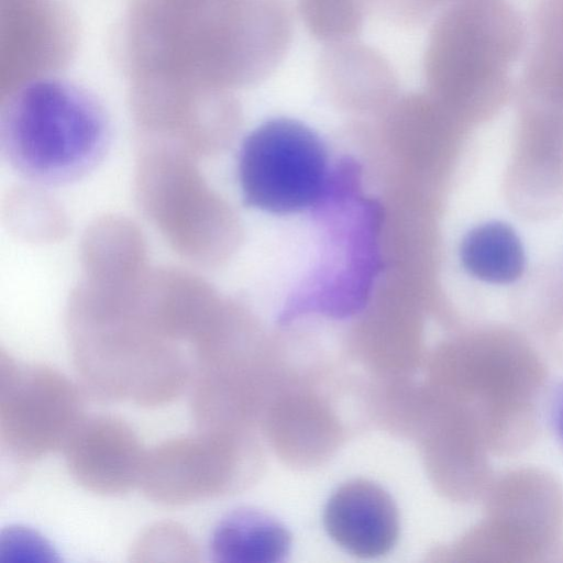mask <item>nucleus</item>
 Returning a JSON list of instances; mask_svg holds the SVG:
<instances>
[{
	"mask_svg": "<svg viewBox=\"0 0 563 563\" xmlns=\"http://www.w3.org/2000/svg\"><path fill=\"white\" fill-rule=\"evenodd\" d=\"M104 110L85 90L55 79L19 89L1 119L10 165L27 179L63 185L92 170L109 145Z\"/></svg>",
	"mask_w": 563,
	"mask_h": 563,
	"instance_id": "nucleus-1",
	"label": "nucleus"
},
{
	"mask_svg": "<svg viewBox=\"0 0 563 563\" xmlns=\"http://www.w3.org/2000/svg\"><path fill=\"white\" fill-rule=\"evenodd\" d=\"M527 44L507 0H453L440 10L427 42L423 75L438 92L477 107L501 100Z\"/></svg>",
	"mask_w": 563,
	"mask_h": 563,
	"instance_id": "nucleus-2",
	"label": "nucleus"
},
{
	"mask_svg": "<svg viewBox=\"0 0 563 563\" xmlns=\"http://www.w3.org/2000/svg\"><path fill=\"white\" fill-rule=\"evenodd\" d=\"M238 175L244 203L275 214H289L343 200L357 188L350 158L329 165L320 136L288 118L268 120L243 141Z\"/></svg>",
	"mask_w": 563,
	"mask_h": 563,
	"instance_id": "nucleus-3",
	"label": "nucleus"
},
{
	"mask_svg": "<svg viewBox=\"0 0 563 563\" xmlns=\"http://www.w3.org/2000/svg\"><path fill=\"white\" fill-rule=\"evenodd\" d=\"M84 416L81 390L66 375L1 352L0 443L9 457L29 463L62 451Z\"/></svg>",
	"mask_w": 563,
	"mask_h": 563,
	"instance_id": "nucleus-4",
	"label": "nucleus"
},
{
	"mask_svg": "<svg viewBox=\"0 0 563 563\" xmlns=\"http://www.w3.org/2000/svg\"><path fill=\"white\" fill-rule=\"evenodd\" d=\"M236 446L222 430H201L163 441L146 451L139 487L159 505L184 506L230 489Z\"/></svg>",
	"mask_w": 563,
	"mask_h": 563,
	"instance_id": "nucleus-5",
	"label": "nucleus"
},
{
	"mask_svg": "<svg viewBox=\"0 0 563 563\" xmlns=\"http://www.w3.org/2000/svg\"><path fill=\"white\" fill-rule=\"evenodd\" d=\"M146 451L133 428L109 413L85 415L62 449L73 479L102 496L139 487Z\"/></svg>",
	"mask_w": 563,
	"mask_h": 563,
	"instance_id": "nucleus-6",
	"label": "nucleus"
},
{
	"mask_svg": "<svg viewBox=\"0 0 563 563\" xmlns=\"http://www.w3.org/2000/svg\"><path fill=\"white\" fill-rule=\"evenodd\" d=\"M323 522L341 548L361 558L387 553L399 531L398 512L391 497L365 479L347 482L331 495Z\"/></svg>",
	"mask_w": 563,
	"mask_h": 563,
	"instance_id": "nucleus-7",
	"label": "nucleus"
},
{
	"mask_svg": "<svg viewBox=\"0 0 563 563\" xmlns=\"http://www.w3.org/2000/svg\"><path fill=\"white\" fill-rule=\"evenodd\" d=\"M290 548L288 530L276 519L252 508H238L222 517L210 539L214 562L276 563Z\"/></svg>",
	"mask_w": 563,
	"mask_h": 563,
	"instance_id": "nucleus-8",
	"label": "nucleus"
},
{
	"mask_svg": "<svg viewBox=\"0 0 563 563\" xmlns=\"http://www.w3.org/2000/svg\"><path fill=\"white\" fill-rule=\"evenodd\" d=\"M464 268L489 284H509L525 269V251L517 233L507 224L490 221L472 229L460 250Z\"/></svg>",
	"mask_w": 563,
	"mask_h": 563,
	"instance_id": "nucleus-9",
	"label": "nucleus"
},
{
	"mask_svg": "<svg viewBox=\"0 0 563 563\" xmlns=\"http://www.w3.org/2000/svg\"><path fill=\"white\" fill-rule=\"evenodd\" d=\"M317 74L336 90H387L395 73L378 52L353 40L327 44L318 60Z\"/></svg>",
	"mask_w": 563,
	"mask_h": 563,
	"instance_id": "nucleus-10",
	"label": "nucleus"
},
{
	"mask_svg": "<svg viewBox=\"0 0 563 563\" xmlns=\"http://www.w3.org/2000/svg\"><path fill=\"white\" fill-rule=\"evenodd\" d=\"M133 561H197L198 549L191 536L174 522H157L136 539Z\"/></svg>",
	"mask_w": 563,
	"mask_h": 563,
	"instance_id": "nucleus-11",
	"label": "nucleus"
},
{
	"mask_svg": "<svg viewBox=\"0 0 563 563\" xmlns=\"http://www.w3.org/2000/svg\"><path fill=\"white\" fill-rule=\"evenodd\" d=\"M525 88L538 95L563 99V58H541L527 54Z\"/></svg>",
	"mask_w": 563,
	"mask_h": 563,
	"instance_id": "nucleus-12",
	"label": "nucleus"
},
{
	"mask_svg": "<svg viewBox=\"0 0 563 563\" xmlns=\"http://www.w3.org/2000/svg\"><path fill=\"white\" fill-rule=\"evenodd\" d=\"M532 42L563 48V0H539L533 16Z\"/></svg>",
	"mask_w": 563,
	"mask_h": 563,
	"instance_id": "nucleus-13",
	"label": "nucleus"
},
{
	"mask_svg": "<svg viewBox=\"0 0 563 563\" xmlns=\"http://www.w3.org/2000/svg\"><path fill=\"white\" fill-rule=\"evenodd\" d=\"M383 15L400 24H419L453 0H366Z\"/></svg>",
	"mask_w": 563,
	"mask_h": 563,
	"instance_id": "nucleus-14",
	"label": "nucleus"
},
{
	"mask_svg": "<svg viewBox=\"0 0 563 563\" xmlns=\"http://www.w3.org/2000/svg\"><path fill=\"white\" fill-rule=\"evenodd\" d=\"M548 422L554 439L563 449V380L551 394L548 405Z\"/></svg>",
	"mask_w": 563,
	"mask_h": 563,
	"instance_id": "nucleus-15",
	"label": "nucleus"
},
{
	"mask_svg": "<svg viewBox=\"0 0 563 563\" xmlns=\"http://www.w3.org/2000/svg\"><path fill=\"white\" fill-rule=\"evenodd\" d=\"M365 1V0H364Z\"/></svg>",
	"mask_w": 563,
	"mask_h": 563,
	"instance_id": "nucleus-16",
	"label": "nucleus"
}]
</instances>
